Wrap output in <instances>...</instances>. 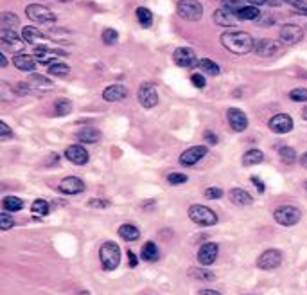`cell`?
<instances>
[{
	"label": "cell",
	"instance_id": "59",
	"mask_svg": "<svg viewBox=\"0 0 307 295\" xmlns=\"http://www.w3.org/2000/svg\"><path fill=\"white\" fill-rule=\"evenodd\" d=\"M303 187H305V191H307V182H305V184H303Z\"/></svg>",
	"mask_w": 307,
	"mask_h": 295
},
{
	"label": "cell",
	"instance_id": "2",
	"mask_svg": "<svg viewBox=\"0 0 307 295\" xmlns=\"http://www.w3.org/2000/svg\"><path fill=\"white\" fill-rule=\"evenodd\" d=\"M99 259H101L102 270L112 272L119 266L121 263V248L115 241H104L101 245V250H99Z\"/></svg>",
	"mask_w": 307,
	"mask_h": 295
},
{
	"label": "cell",
	"instance_id": "57",
	"mask_svg": "<svg viewBox=\"0 0 307 295\" xmlns=\"http://www.w3.org/2000/svg\"><path fill=\"white\" fill-rule=\"evenodd\" d=\"M302 117H303V121H307V107H303V110H302Z\"/></svg>",
	"mask_w": 307,
	"mask_h": 295
},
{
	"label": "cell",
	"instance_id": "46",
	"mask_svg": "<svg viewBox=\"0 0 307 295\" xmlns=\"http://www.w3.org/2000/svg\"><path fill=\"white\" fill-rule=\"evenodd\" d=\"M288 4H291L300 15H307V0H286Z\"/></svg>",
	"mask_w": 307,
	"mask_h": 295
},
{
	"label": "cell",
	"instance_id": "58",
	"mask_svg": "<svg viewBox=\"0 0 307 295\" xmlns=\"http://www.w3.org/2000/svg\"><path fill=\"white\" fill-rule=\"evenodd\" d=\"M81 295H90V293H88V291H81Z\"/></svg>",
	"mask_w": 307,
	"mask_h": 295
},
{
	"label": "cell",
	"instance_id": "34",
	"mask_svg": "<svg viewBox=\"0 0 307 295\" xmlns=\"http://www.w3.org/2000/svg\"><path fill=\"white\" fill-rule=\"evenodd\" d=\"M0 22H2V29H13V27L18 26L20 20H18V16H16V15L6 11V13H2V16H0Z\"/></svg>",
	"mask_w": 307,
	"mask_h": 295
},
{
	"label": "cell",
	"instance_id": "33",
	"mask_svg": "<svg viewBox=\"0 0 307 295\" xmlns=\"http://www.w3.org/2000/svg\"><path fill=\"white\" fill-rule=\"evenodd\" d=\"M235 16H237V20H257L260 18V11L257 9V6H245L235 13Z\"/></svg>",
	"mask_w": 307,
	"mask_h": 295
},
{
	"label": "cell",
	"instance_id": "10",
	"mask_svg": "<svg viewBox=\"0 0 307 295\" xmlns=\"http://www.w3.org/2000/svg\"><path fill=\"white\" fill-rule=\"evenodd\" d=\"M34 58H36V61L43 63V65H52V63L58 61V58H61V56H67L63 51H58V49H51L47 47V45H38L36 49H34Z\"/></svg>",
	"mask_w": 307,
	"mask_h": 295
},
{
	"label": "cell",
	"instance_id": "50",
	"mask_svg": "<svg viewBox=\"0 0 307 295\" xmlns=\"http://www.w3.org/2000/svg\"><path fill=\"white\" fill-rule=\"evenodd\" d=\"M0 135H2V139H9V137L13 135V132H11V128H9L8 124H6V121H0Z\"/></svg>",
	"mask_w": 307,
	"mask_h": 295
},
{
	"label": "cell",
	"instance_id": "49",
	"mask_svg": "<svg viewBox=\"0 0 307 295\" xmlns=\"http://www.w3.org/2000/svg\"><path fill=\"white\" fill-rule=\"evenodd\" d=\"M203 137H205V140H207V142H209V144H212V146H216V144L220 142V137H217L214 132H210V130H207Z\"/></svg>",
	"mask_w": 307,
	"mask_h": 295
},
{
	"label": "cell",
	"instance_id": "60",
	"mask_svg": "<svg viewBox=\"0 0 307 295\" xmlns=\"http://www.w3.org/2000/svg\"><path fill=\"white\" fill-rule=\"evenodd\" d=\"M63 2H70V0H63Z\"/></svg>",
	"mask_w": 307,
	"mask_h": 295
},
{
	"label": "cell",
	"instance_id": "54",
	"mask_svg": "<svg viewBox=\"0 0 307 295\" xmlns=\"http://www.w3.org/2000/svg\"><path fill=\"white\" fill-rule=\"evenodd\" d=\"M246 2H250V6H259V4H266L268 0H246Z\"/></svg>",
	"mask_w": 307,
	"mask_h": 295
},
{
	"label": "cell",
	"instance_id": "47",
	"mask_svg": "<svg viewBox=\"0 0 307 295\" xmlns=\"http://www.w3.org/2000/svg\"><path fill=\"white\" fill-rule=\"evenodd\" d=\"M190 81H192V85L196 87V89H205V85H207L203 74H192V76H190Z\"/></svg>",
	"mask_w": 307,
	"mask_h": 295
},
{
	"label": "cell",
	"instance_id": "5",
	"mask_svg": "<svg viewBox=\"0 0 307 295\" xmlns=\"http://www.w3.org/2000/svg\"><path fill=\"white\" fill-rule=\"evenodd\" d=\"M176 13L180 18L187 22H198L203 16V6L198 0H180L176 6Z\"/></svg>",
	"mask_w": 307,
	"mask_h": 295
},
{
	"label": "cell",
	"instance_id": "13",
	"mask_svg": "<svg viewBox=\"0 0 307 295\" xmlns=\"http://www.w3.org/2000/svg\"><path fill=\"white\" fill-rule=\"evenodd\" d=\"M172 59L178 67L182 69H190V67L196 65L198 67V59H196V54L190 47H178L172 54Z\"/></svg>",
	"mask_w": 307,
	"mask_h": 295
},
{
	"label": "cell",
	"instance_id": "22",
	"mask_svg": "<svg viewBox=\"0 0 307 295\" xmlns=\"http://www.w3.org/2000/svg\"><path fill=\"white\" fill-rule=\"evenodd\" d=\"M13 63H15V67L18 70H22V72H33L34 69H36V58H33V56L29 54H16L15 58H13Z\"/></svg>",
	"mask_w": 307,
	"mask_h": 295
},
{
	"label": "cell",
	"instance_id": "36",
	"mask_svg": "<svg viewBox=\"0 0 307 295\" xmlns=\"http://www.w3.org/2000/svg\"><path fill=\"white\" fill-rule=\"evenodd\" d=\"M54 110H56V115H69L70 112H72V103H70L69 99H65V97H61V99H58L54 103Z\"/></svg>",
	"mask_w": 307,
	"mask_h": 295
},
{
	"label": "cell",
	"instance_id": "42",
	"mask_svg": "<svg viewBox=\"0 0 307 295\" xmlns=\"http://www.w3.org/2000/svg\"><path fill=\"white\" fill-rule=\"evenodd\" d=\"M13 225H15V220L11 218V214L2 210L0 213V230H9Z\"/></svg>",
	"mask_w": 307,
	"mask_h": 295
},
{
	"label": "cell",
	"instance_id": "56",
	"mask_svg": "<svg viewBox=\"0 0 307 295\" xmlns=\"http://www.w3.org/2000/svg\"><path fill=\"white\" fill-rule=\"evenodd\" d=\"M0 65H2V67L8 65V59H6V54H0Z\"/></svg>",
	"mask_w": 307,
	"mask_h": 295
},
{
	"label": "cell",
	"instance_id": "52",
	"mask_svg": "<svg viewBox=\"0 0 307 295\" xmlns=\"http://www.w3.org/2000/svg\"><path fill=\"white\" fill-rule=\"evenodd\" d=\"M128 265L131 266V268H135L137 265H139V261H137V256L133 250H128Z\"/></svg>",
	"mask_w": 307,
	"mask_h": 295
},
{
	"label": "cell",
	"instance_id": "44",
	"mask_svg": "<svg viewBox=\"0 0 307 295\" xmlns=\"http://www.w3.org/2000/svg\"><path fill=\"white\" fill-rule=\"evenodd\" d=\"M167 182L171 185H180V184H185V182H189V177L183 173H169L167 175Z\"/></svg>",
	"mask_w": 307,
	"mask_h": 295
},
{
	"label": "cell",
	"instance_id": "24",
	"mask_svg": "<svg viewBox=\"0 0 307 295\" xmlns=\"http://www.w3.org/2000/svg\"><path fill=\"white\" fill-rule=\"evenodd\" d=\"M77 140L83 144H95L101 140V132L95 128H92V126H86V128L79 130V132L76 133Z\"/></svg>",
	"mask_w": 307,
	"mask_h": 295
},
{
	"label": "cell",
	"instance_id": "23",
	"mask_svg": "<svg viewBox=\"0 0 307 295\" xmlns=\"http://www.w3.org/2000/svg\"><path fill=\"white\" fill-rule=\"evenodd\" d=\"M214 22L217 24V26H223V27H232L235 26V22H237V16L234 15V13H230L228 9H216L214 11Z\"/></svg>",
	"mask_w": 307,
	"mask_h": 295
},
{
	"label": "cell",
	"instance_id": "14",
	"mask_svg": "<svg viewBox=\"0 0 307 295\" xmlns=\"http://www.w3.org/2000/svg\"><path fill=\"white\" fill-rule=\"evenodd\" d=\"M0 44L4 45L8 51H22L24 49V40L15 33V29H2L0 31Z\"/></svg>",
	"mask_w": 307,
	"mask_h": 295
},
{
	"label": "cell",
	"instance_id": "55",
	"mask_svg": "<svg viewBox=\"0 0 307 295\" xmlns=\"http://www.w3.org/2000/svg\"><path fill=\"white\" fill-rule=\"evenodd\" d=\"M300 164H302V167H305V170H307V152L302 155V159H300Z\"/></svg>",
	"mask_w": 307,
	"mask_h": 295
},
{
	"label": "cell",
	"instance_id": "31",
	"mask_svg": "<svg viewBox=\"0 0 307 295\" xmlns=\"http://www.w3.org/2000/svg\"><path fill=\"white\" fill-rule=\"evenodd\" d=\"M22 207H24V202L18 196H6V198L2 200V209H4L6 213H18V210H22Z\"/></svg>",
	"mask_w": 307,
	"mask_h": 295
},
{
	"label": "cell",
	"instance_id": "45",
	"mask_svg": "<svg viewBox=\"0 0 307 295\" xmlns=\"http://www.w3.org/2000/svg\"><path fill=\"white\" fill-rule=\"evenodd\" d=\"M86 205H88V207H94V209H108V207L112 205V202H110V200L92 198V200H88Z\"/></svg>",
	"mask_w": 307,
	"mask_h": 295
},
{
	"label": "cell",
	"instance_id": "16",
	"mask_svg": "<svg viewBox=\"0 0 307 295\" xmlns=\"http://www.w3.org/2000/svg\"><path fill=\"white\" fill-rule=\"evenodd\" d=\"M227 119L234 132H245V130L248 128V117H246L245 112L239 110V108H228Z\"/></svg>",
	"mask_w": 307,
	"mask_h": 295
},
{
	"label": "cell",
	"instance_id": "25",
	"mask_svg": "<svg viewBox=\"0 0 307 295\" xmlns=\"http://www.w3.org/2000/svg\"><path fill=\"white\" fill-rule=\"evenodd\" d=\"M22 38H24V41H27V44H33V45H38V44L43 45V41L47 40V36H45L43 33H40V31H38L36 27H33V26L24 27Z\"/></svg>",
	"mask_w": 307,
	"mask_h": 295
},
{
	"label": "cell",
	"instance_id": "39",
	"mask_svg": "<svg viewBox=\"0 0 307 295\" xmlns=\"http://www.w3.org/2000/svg\"><path fill=\"white\" fill-rule=\"evenodd\" d=\"M246 6V0H223V8L228 9L230 13H237L239 9H243Z\"/></svg>",
	"mask_w": 307,
	"mask_h": 295
},
{
	"label": "cell",
	"instance_id": "19",
	"mask_svg": "<svg viewBox=\"0 0 307 295\" xmlns=\"http://www.w3.org/2000/svg\"><path fill=\"white\" fill-rule=\"evenodd\" d=\"M126 97H128V89L124 85H110L102 92V99L108 101V103H117Z\"/></svg>",
	"mask_w": 307,
	"mask_h": 295
},
{
	"label": "cell",
	"instance_id": "43",
	"mask_svg": "<svg viewBox=\"0 0 307 295\" xmlns=\"http://www.w3.org/2000/svg\"><path fill=\"white\" fill-rule=\"evenodd\" d=\"M203 195H205V198H207V200H220V198H223V196H225V191L221 187H207Z\"/></svg>",
	"mask_w": 307,
	"mask_h": 295
},
{
	"label": "cell",
	"instance_id": "48",
	"mask_svg": "<svg viewBox=\"0 0 307 295\" xmlns=\"http://www.w3.org/2000/svg\"><path fill=\"white\" fill-rule=\"evenodd\" d=\"M31 81L36 83L38 87H51V81H49L47 78H43V76H38V74L31 76Z\"/></svg>",
	"mask_w": 307,
	"mask_h": 295
},
{
	"label": "cell",
	"instance_id": "9",
	"mask_svg": "<svg viewBox=\"0 0 307 295\" xmlns=\"http://www.w3.org/2000/svg\"><path fill=\"white\" fill-rule=\"evenodd\" d=\"M139 103L142 104L144 108H153L158 104V90L153 83H142L139 87Z\"/></svg>",
	"mask_w": 307,
	"mask_h": 295
},
{
	"label": "cell",
	"instance_id": "21",
	"mask_svg": "<svg viewBox=\"0 0 307 295\" xmlns=\"http://www.w3.org/2000/svg\"><path fill=\"white\" fill-rule=\"evenodd\" d=\"M230 202L239 207H248L253 203V198L250 196V193L245 191V189L234 187V189H230Z\"/></svg>",
	"mask_w": 307,
	"mask_h": 295
},
{
	"label": "cell",
	"instance_id": "8",
	"mask_svg": "<svg viewBox=\"0 0 307 295\" xmlns=\"http://www.w3.org/2000/svg\"><path fill=\"white\" fill-rule=\"evenodd\" d=\"M209 153V148L207 146H190L187 148L185 152L180 155V166L183 167H192L203 159L205 155Z\"/></svg>",
	"mask_w": 307,
	"mask_h": 295
},
{
	"label": "cell",
	"instance_id": "17",
	"mask_svg": "<svg viewBox=\"0 0 307 295\" xmlns=\"http://www.w3.org/2000/svg\"><path fill=\"white\" fill-rule=\"evenodd\" d=\"M58 191L63 195H79L84 191V182L79 177H65L58 184Z\"/></svg>",
	"mask_w": 307,
	"mask_h": 295
},
{
	"label": "cell",
	"instance_id": "37",
	"mask_svg": "<svg viewBox=\"0 0 307 295\" xmlns=\"http://www.w3.org/2000/svg\"><path fill=\"white\" fill-rule=\"evenodd\" d=\"M137 18H139L140 26L142 27H151V24H153V15H151V11L147 8H139L137 9Z\"/></svg>",
	"mask_w": 307,
	"mask_h": 295
},
{
	"label": "cell",
	"instance_id": "35",
	"mask_svg": "<svg viewBox=\"0 0 307 295\" xmlns=\"http://www.w3.org/2000/svg\"><path fill=\"white\" fill-rule=\"evenodd\" d=\"M69 72H70V67L67 65V63L56 61V63H52V65H49V74H51V76L61 78V76H67Z\"/></svg>",
	"mask_w": 307,
	"mask_h": 295
},
{
	"label": "cell",
	"instance_id": "18",
	"mask_svg": "<svg viewBox=\"0 0 307 295\" xmlns=\"http://www.w3.org/2000/svg\"><path fill=\"white\" fill-rule=\"evenodd\" d=\"M278 36H280L282 44L295 45L302 40L303 33H302V27L300 26H296V24H288V26H284L280 29V34H278Z\"/></svg>",
	"mask_w": 307,
	"mask_h": 295
},
{
	"label": "cell",
	"instance_id": "41",
	"mask_svg": "<svg viewBox=\"0 0 307 295\" xmlns=\"http://www.w3.org/2000/svg\"><path fill=\"white\" fill-rule=\"evenodd\" d=\"M289 99L295 103H305L307 101V89H293L289 92Z\"/></svg>",
	"mask_w": 307,
	"mask_h": 295
},
{
	"label": "cell",
	"instance_id": "28",
	"mask_svg": "<svg viewBox=\"0 0 307 295\" xmlns=\"http://www.w3.org/2000/svg\"><path fill=\"white\" fill-rule=\"evenodd\" d=\"M119 236L124 241H137L140 236V230L135 225H131V223H124V225L119 227Z\"/></svg>",
	"mask_w": 307,
	"mask_h": 295
},
{
	"label": "cell",
	"instance_id": "38",
	"mask_svg": "<svg viewBox=\"0 0 307 295\" xmlns=\"http://www.w3.org/2000/svg\"><path fill=\"white\" fill-rule=\"evenodd\" d=\"M278 157H280V160L284 164H293L296 160V153L293 148L289 146H282L280 150H278Z\"/></svg>",
	"mask_w": 307,
	"mask_h": 295
},
{
	"label": "cell",
	"instance_id": "12",
	"mask_svg": "<svg viewBox=\"0 0 307 295\" xmlns=\"http://www.w3.org/2000/svg\"><path fill=\"white\" fill-rule=\"evenodd\" d=\"M217 256H220V245L217 243H205L198 250V263L201 266H210L216 263Z\"/></svg>",
	"mask_w": 307,
	"mask_h": 295
},
{
	"label": "cell",
	"instance_id": "20",
	"mask_svg": "<svg viewBox=\"0 0 307 295\" xmlns=\"http://www.w3.org/2000/svg\"><path fill=\"white\" fill-rule=\"evenodd\" d=\"M280 49V45L277 44V41L270 40V38H262V40H257L255 45H253V51L257 52L259 56H264V58H268V56H273L275 52Z\"/></svg>",
	"mask_w": 307,
	"mask_h": 295
},
{
	"label": "cell",
	"instance_id": "27",
	"mask_svg": "<svg viewBox=\"0 0 307 295\" xmlns=\"http://www.w3.org/2000/svg\"><path fill=\"white\" fill-rule=\"evenodd\" d=\"M140 258L147 263H155V261H158V258H160V250H158V247L153 243V241H147V243L142 247Z\"/></svg>",
	"mask_w": 307,
	"mask_h": 295
},
{
	"label": "cell",
	"instance_id": "6",
	"mask_svg": "<svg viewBox=\"0 0 307 295\" xmlns=\"http://www.w3.org/2000/svg\"><path fill=\"white\" fill-rule=\"evenodd\" d=\"M26 15H27V18H29V20H33V22H36V24H41V26H52V24H56L54 13H52L49 8H45V6H41V4L27 6Z\"/></svg>",
	"mask_w": 307,
	"mask_h": 295
},
{
	"label": "cell",
	"instance_id": "4",
	"mask_svg": "<svg viewBox=\"0 0 307 295\" xmlns=\"http://www.w3.org/2000/svg\"><path fill=\"white\" fill-rule=\"evenodd\" d=\"M273 218L278 225L282 227H293L296 225L302 218V210L295 205H278L273 210Z\"/></svg>",
	"mask_w": 307,
	"mask_h": 295
},
{
	"label": "cell",
	"instance_id": "3",
	"mask_svg": "<svg viewBox=\"0 0 307 295\" xmlns=\"http://www.w3.org/2000/svg\"><path fill=\"white\" fill-rule=\"evenodd\" d=\"M189 218L201 227H212L217 223V214L214 213L210 207L200 205V203H194L189 207Z\"/></svg>",
	"mask_w": 307,
	"mask_h": 295
},
{
	"label": "cell",
	"instance_id": "26",
	"mask_svg": "<svg viewBox=\"0 0 307 295\" xmlns=\"http://www.w3.org/2000/svg\"><path fill=\"white\" fill-rule=\"evenodd\" d=\"M264 160V153L259 148H250L248 152L243 155V164L245 166H257Z\"/></svg>",
	"mask_w": 307,
	"mask_h": 295
},
{
	"label": "cell",
	"instance_id": "11",
	"mask_svg": "<svg viewBox=\"0 0 307 295\" xmlns=\"http://www.w3.org/2000/svg\"><path fill=\"white\" fill-rule=\"evenodd\" d=\"M65 159L69 162L76 164V166H84L90 160V153L86 148H83L81 144H72L65 150Z\"/></svg>",
	"mask_w": 307,
	"mask_h": 295
},
{
	"label": "cell",
	"instance_id": "40",
	"mask_svg": "<svg viewBox=\"0 0 307 295\" xmlns=\"http://www.w3.org/2000/svg\"><path fill=\"white\" fill-rule=\"evenodd\" d=\"M117 40H119V33L115 29H112V27H108V29H104L102 31V41L106 45H114V44H117Z\"/></svg>",
	"mask_w": 307,
	"mask_h": 295
},
{
	"label": "cell",
	"instance_id": "7",
	"mask_svg": "<svg viewBox=\"0 0 307 295\" xmlns=\"http://www.w3.org/2000/svg\"><path fill=\"white\" fill-rule=\"evenodd\" d=\"M282 265V252L278 248H268L257 258V268L260 270H275Z\"/></svg>",
	"mask_w": 307,
	"mask_h": 295
},
{
	"label": "cell",
	"instance_id": "29",
	"mask_svg": "<svg viewBox=\"0 0 307 295\" xmlns=\"http://www.w3.org/2000/svg\"><path fill=\"white\" fill-rule=\"evenodd\" d=\"M31 210H33L34 218H36V220H40V218L47 216V214L51 213V205H49V202H45L43 198H38V200H34V202H33Z\"/></svg>",
	"mask_w": 307,
	"mask_h": 295
},
{
	"label": "cell",
	"instance_id": "53",
	"mask_svg": "<svg viewBox=\"0 0 307 295\" xmlns=\"http://www.w3.org/2000/svg\"><path fill=\"white\" fill-rule=\"evenodd\" d=\"M198 295H221V293L217 290H210V288H207V290L198 291Z\"/></svg>",
	"mask_w": 307,
	"mask_h": 295
},
{
	"label": "cell",
	"instance_id": "51",
	"mask_svg": "<svg viewBox=\"0 0 307 295\" xmlns=\"http://www.w3.org/2000/svg\"><path fill=\"white\" fill-rule=\"evenodd\" d=\"M252 182H253V185H255V187L259 189V193H264V191H266V185H264V182L260 180L259 177H255V175H253V177H252Z\"/></svg>",
	"mask_w": 307,
	"mask_h": 295
},
{
	"label": "cell",
	"instance_id": "30",
	"mask_svg": "<svg viewBox=\"0 0 307 295\" xmlns=\"http://www.w3.org/2000/svg\"><path fill=\"white\" fill-rule=\"evenodd\" d=\"M189 277L190 279H196V281H214L216 279V273L207 270L205 266H200V268H190L189 272Z\"/></svg>",
	"mask_w": 307,
	"mask_h": 295
},
{
	"label": "cell",
	"instance_id": "1",
	"mask_svg": "<svg viewBox=\"0 0 307 295\" xmlns=\"http://www.w3.org/2000/svg\"><path fill=\"white\" fill-rule=\"evenodd\" d=\"M221 44L234 54H248L250 51H253L255 40L245 31H227L221 34Z\"/></svg>",
	"mask_w": 307,
	"mask_h": 295
},
{
	"label": "cell",
	"instance_id": "15",
	"mask_svg": "<svg viewBox=\"0 0 307 295\" xmlns=\"http://www.w3.org/2000/svg\"><path fill=\"white\" fill-rule=\"evenodd\" d=\"M268 126H270V130H271V132H275V133H288V132H291V130H293L295 122H293L291 115L277 114V115H273V117L270 119Z\"/></svg>",
	"mask_w": 307,
	"mask_h": 295
},
{
	"label": "cell",
	"instance_id": "32",
	"mask_svg": "<svg viewBox=\"0 0 307 295\" xmlns=\"http://www.w3.org/2000/svg\"><path fill=\"white\" fill-rule=\"evenodd\" d=\"M198 67L201 69V72L209 74V76H217V74L221 72L220 65H217L216 61H212V59H209V58L198 59Z\"/></svg>",
	"mask_w": 307,
	"mask_h": 295
}]
</instances>
